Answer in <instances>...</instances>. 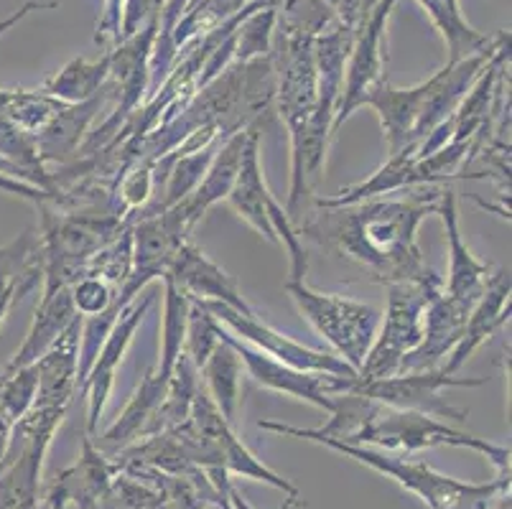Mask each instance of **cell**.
<instances>
[{"instance_id":"cell-6","label":"cell","mask_w":512,"mask_h":509,"mask_svg":"<svg viewBox=\"0 0 512 509\" xmlns=\"http://www.w3.org/2000/svg\"><path fill=\"white\" fill-rule=\"evenodd\" d=\"M156 36L158 16L151 18L141 31H136L110 49V79L107 82L113 84L118 107L107 115V120L95 133L87 135V140L79 148V158H95L113 146L115 135L120 133L125 120L146 102L148 92H151V54Z\"/></svg>"},{"instance_id":"cell-35","label":"cell","mask_w":512,"mask_h":509,"mask_svg":"<svg viewBox=\"0 0 512 509\" xmlns=\"http://www.w3.org/2000/svg\"><path fill=\"white\" fill-rule=\"evenodd\" d=\"M123 3L125 0H105V3H102L105 8H102V16L100 21H97V34H95L97 44H110V49H113V46L120 41Z\"/></svg>"},{"instance_id":"cell-11","label":"cell","mask_w":512,"mask_h":509,"mask_svg":"<svg viewBox=\"0 0 512 509\" xmlns=\"http://www.w3.org/2000/svg\"><path fill=\"white\" fill-rule=\"evenodd\" d=\"M189 423H192L194 431L207 441V446L212 448L214 456H217L220 469L225 471L230 479L232 476H245V479H253V482H263L273 489H281L286 497H301L299 489L293 487L291 482H286L281 474H276L271 466L263 464V461L237 438V433L232 431V423L220 413V408L212 403V398L207 395L204 385H199L197 395H194Z\"/></svg>"},{"instance_id":"cell-29","label":"cell","mask_w":512,"mask_h":509,"mask_svg":"<svg viewBox=\"0 0 512 509\" xmlns=\"http://www.w3.org/2000/svg\"><path fill=\"white\" fill-rule=\"evenodd\" d=\"M278 13L273 8H255L235 28V62H250L271 54Z\"/></svg>"},{"instance_id":"cell-13","label":"cell","mask_w":512,"mask_h":509,"mask_svg":"<svg viewBox=\"0 0 512 509\" xmlns=\"http://www.w3.org/2000/svg\"><path fill=\"white\" fill-rule=\"evenodd\" d=\"M469 311H472V306H467L459 298L449 296L441 288L431 298L426 314H423L421 342H418V347L411 354H406L398 375H403V372L439 370V364L449 359V354L454 352L459 339H462Z\"/></svg>"},{"instance_id":"cell-31","label":"cell","mask_w":512,"mask_h":509,"mask_svg":"<svg viewBox=\"0 0 512 509\" xmlns=\"http://www.w3.org/2000/svg\"><path fill=\"white\" fill-rule=\"evenodd\" d=\"M220 336H217V321L207 314V308L202 303L192 301L189 308V319H186V339H184V354L189 362L202 370L212 349L217 347Z\"/></svg>"},{"instance_id":"cell-1","label":"cell","mask_w":512,"mask_h":509,"mask_svg":"<svg viewBox=\"0 0 512 509\" xmlns=\"http://www.w3.org/2000/svg\"><path fill=\"white\" fill-rule=\"evenodd\" d=\"M441 186H426L408 199L377 196L347 207H316L293 227L337 258L355 263L375 283L418 280L431 273L421 258L418 227L439 209Z\"/></svg>"},{"instance_id":"cell-15","label":"cell","mask_w":512,"mask_h":509,"mask_svg":"<svg viewBox=\"0 0 512 509\" xmlns=\"http://www.w3.org/2000/svg\"><path fill=\"white\" fill-rule=\"evenodd\" d=\"M118 471L120 469L113 456L100 451L95 438L85 433L77 464L57 476V482L51 484L44 502L51 509H95L100 494L105 492L107 484L113 482Z\"/></svg>"},{"instance_id":"cell-34","label":"cell","mask_w":512,"mask_h":509,"mask_svg":"<svg viewBox=\"0 0 512 509\" xmlns=\"http://www.w3.org/2000/svg\"><path fill=\"white\" fill-rule=\"evenodd\" d=\"M161 6H164V0H125L123 21H120V41L141 31L151 18L161 13Z\"/></svg>"},{"instance_id":"cell-4","label":"cell","mask_w":512,"mask_h":509,"mask_svg":"<svg viewBox=\"0 0 512 509\" xmlns=\"http://www.w3.org/2000/svg\"><path fill=\"white\" fill-rule=\"evenodd\" d=\"M383 324L377 326L375 342L360 367V380H385L400 372V364L418 347L423 334V314L444 280L431 270L418 280L388 283Z\"/></svg>"},{"instance_id":"cell-3","label":"cell","mask_w":512,"mask_h":509,"mask_svg":"<svg viewBox=\"0 0 512 509\" xmlns=\"http://www.w3.org/2000/svg\"><path fill=\"white\" fill-rule=\"evenodd\" d=\"M321 446L332 448L347 459L370 466L377 474L398 482L406 492L416 494L428 509H487L500 494L510 492V476H497L487 484H467L444 476L423 461L390 456L370 446H347L337 441H321Z\"/></svg>"},{"instance_id":"cell-18","label":"cell","mask_w":512,"mask_h":509,"mask_svg":"<svg viewBox=\"0 0 512 509\" xmlns=\"http://www.w3.org/2000/svg\"><path fill=\"white\" fill-rule=\"evenodd\" d=\"M510 288V270H495L490 275V283H487L479 301L469 311L462 339H459L456 349L449 354L444 367H441L446 375H456V372L462 370L464 364L469 362V357L484 342H490L492 336L510 321Z\"/></svg>"},{"instance_id":"cell-27","label":"cell","mask_w":512,"mask_h":509,"mask_svg":"<svg viewBox=\"0 0 512 509\" xmlns=\"http://www.w3.org/2000/svg\"><path fill=\"white\" fill-rule=\"evenodd\" d=\"M67 102L57 100V97L46 95L44 90H8L0 87V115L11 120L18 128L29 130V133H39L54 115H57Z\"/></svg>"},{"instance_id":"cell-28","label":"cell","mask_w":512,"mask_h":509,"mask_svg":"<svg viewBox=\"0 0 512 509\" xmlns=\"http://www.w3.org/2000/svg\"><path fill=\"white\" fill-rule=\"evenodd\" d=\"M95 509H169V502L148 482L118 471L100 494Z\"/></svg>"},{"instance_id":"cell-16","label":"cell","mask_w":512,"mask_h":509,"mask_svg":"<svg viewBox=\"0 0 512 509\" xmlns=\"http://www.w3.org/2000/svg\"><path fill=\"white\" fill-rule=\"evenodd\" d=\"M436 214L444 222L446 250H449V278L444 283V293L459 298L467 306H474L479 296L490 283L492 268L472 255V250L464 242L462 230H459V209H456V191L451 186H441L439 209Z\"/></svg>"},{"instance_id":"cell-33","label":"cell","mask_w":512,"mask_h":509,"mask_svg":"<svg viewBox=\"0 0 512 509\" xmlns=\"http://www.w3.org/2000/svg\"><path fill=\"white\" fill-rule=\"evenodd\" d=\"M39 235L26 230L11 240L8 245L0 247V278H11L21 275L39 263Z\"/></svg>"},{"instance_id":"cell-38","label":"cell","mask_w":512,"mask_h":509,"mask_svg":"<svg viewBox=\"0 0 512 509\" xmlns=\"http://www.w3.org/2000/svg\"><path fill=\"white\" fill-rule=\"evenodd\" d=\"M227 499H230L232 509H253V507H250V504H248V499L242 497L240 489H237L235 484H230V489H227Z\"/></svg>"},{"instance_id":"cell-40","label":"cell","mask_w":512,"mask_h":509,"mask_svg":"<svg viewBox=\"0 0 512 509\" xmlns=\"http://www.w3.org/2000/svg\"><path fill=\"white\" fill-rule=\"evenodd\" d=\"M36 509H51V507H49V504L44 502V499H41V502H39V507H36Z\"/></svg>"},{"instance_id":"cell-25","label":"cell","mask_w":512,"mask_h":509,"mask_svg":"<svg viewBox=\"0 0 512 509\" xmlns=\"http://www.w3.org/2000/svg\"><path fill=\"white\" fill-rule=\"evenodd\" d=\"M202 375V385L212 403L220 408V413L227 420H235L237 405H240V377H242V362L237 357L235 349L220 339L212 354L207 357L204 367L199 370Z\"/></svg>"},{"instance_id":"cell-21","label":"cell","mask_w":512,"mask_h":509,"mask_svg":"<svg viewBox=\"0 0 512 509\" xmlns=\"http://www.w3.org/2000/svg\"><path fill=\"white\" fill-rule=\"evenodd\" d=\"M253 130L260 128H245L232 133L230 138H225L220 146L214 148L212 163H209L207 174H204L202 184L194 189L192 196H186L181 202V209L189 217V222L197 227L199 219L214 207V204L227 202L232 186H235L237 174L242 168V158H245V146H248V138Z\"/></svg>"},{"instance_id":"cell-10","label":"cell","mask_w":512,"mask_h":509,"mask_svg":"<svg viewBox=\"0 0 512 509\" xmlns=\"http://www.w3.org/2000/svg\"><path fill=\"white\" fill-rule=\"evenodd\" d=\"M398 0H380L370 11V16L355 28V41L349 51L347 69H344L342 97H339L337 118H334V133L342 128L344 120L352 118V112L360 110L372 87L383 82L385 64V36H388V21L393 16Z\"/></svg>"},{"instance_id":"cell-9","label":"cell","mask_w":512,"mask_h":509,"mask_svg":"<svg viewBox=\"0 0 512 509\" xmlns=\"http://www.w3.org/2000/svg\"><path fill=\"white\" fill-rule=\"evenodd\" d=\"M217 336L225 339V342L235 349L242 367L248 370V375L253 377L260 387H265V390L271 392H281V395H288V398L304 400V403L314 405V408L324 410V413H332L334 395H339V392H352L357 377H360L319 375V372L293 370L288 364L278 362V359L258 352V349L250 347V344L240 342L237 336H232L230 331L222 329L220 324H217Z\"/></svg>"},{"instance_id":"cell-24","label":"cell","mask_w":512,"mask_h":509,"mask_svg":"<svg viewBox=\"0 0 512 509\" xmlns=\"http://www.w3.org/2000/svg\"><path fill=\"white\" fill-rule=\"evenodd\" d=\"M107 79H110V51L97 59H85V56L72 59L67 67L46 79L41 90L67 105H77V102H87L100 95Z\"/></svg>"},{"instance_id":"cell-32","label":"cell","mask_w":512,"mask_h":509,"mask_svg":"<svg viewBox=\"0 0 512 509\" xmlns=\"http://www.w3.org/2000/svg\"><path fill=\"white\" fill-rule=\"evenodd\" d=\"M69 293H72L74 308H77V314L82 316V319L105 314V311L115 308V298H118V288L110 286L107 280L90 273L82 275V278L69 288ZM115 311H118V308H115ZM118 314H123V311H118Z\"/></svg>"},{"instance_id":"cell-23","label":"cell","mask_w":512,"mask_h":509,"mask_svg":"<svg viewBox=\"0 0 512 509\" xmlns=\"http://www.w3.org/2000/svg\"><path fill=\"white\" fill-rule=\"evenodd\" d=\"M166 387H169V377L161 375L156 367L148 370L146 375H143L141 385L133 392L130 403L125 405V410L120 413V418L115 420L113 426L107 428L102 436H95L100 451H105L107 456H113L118 454V451H123L125 446H130L133 441H138V438L143 436V431H146L148 420H151L153 413L158 410V405L164 403Z\"/></svg>"},{"instance_id":"cell-19","label":"cell","mask_w":512,"mask_h":509,"mask_svg":"<svg viewBox=\"0 0 512 509\" xmlns=\"http://www.w3.org/2000/svg\"><path fill=\"white\" fill-rule=\"evenodd\" d=\"M428 82L413 84V87H393L388 79L372 87L365 97L362 107H372L383 125L385 143H388V156L400 153L403 148H416V125L421 120L423 105H426Z\"/></svg>"},{"instance_id":"cell-26","label":"cell","mask_w":512,"mask_h":509,"mask_svg":"<svg viewBox=\"0 0 512 509\" xmlns=\"http://www.w3.org/2000/svg\"><path fill=\"white\" fill-rule=\"evenodd\" d=\"M164 280V326H161V359H158L156 370L164 377H171L174 364L184 354L186 339V319H189V308L192 298L181 293L171 278Z\"/></svg>"},{"instance_id":"cell-7","label":"cell","mask_w":512,"mask_h":509,"mask_svg":"<svg viewBox=\"0 0 512 509\" xmlns=\"http://www.w3.org/2000/svg\"><path fill=\"white\" fill-rule=\"evenodd\" d=\"M207 308V314L212 316L222 329L237 336L240 342L250 344L258 352L268 354V357L278 359V362L288 364L293 370L301 372H319V375H339V377H357V372L349 367L344 359H339L334 352H324V349L306 347V344L296 342L283 331L273 329L271 324L258 319V314H240L235 308L225 306L217 301H197Z\"/></svg>"},{"instance_id":"cell-30","label":"cell","mask_w":512,"mask_h":509,"mask_svg":"<svg viewBox=\"0 0 512 509\" xmlns=\"http://www.w3.org/2000/svg\"><path fill=\"white\" fill-rule=\"evenodd\" d=\"M36 390H39L36 364L0 375V410L6 413V418L11 420L13 426L29 413V408L36 400Z\"/></svg>"},{"instance_id":"cell-36","label":"cell","mask_w":512,"mask_h":509,"mask_svg":"<svg viewBox=\"0 0 512 509\" xmlns=\"http://www.w3.org/2000/svg\"><path fill=\"white\" fill-rule=\"evenodd\" d=\"M51 8H57V3H34V0H29V3H23V6L18 8V11H13L11 16L0 18V36L6 34V31H11V28L16 26V23H21L23 18L29 16L31 11H51Z\"/></svg>"},{"instance_id":"cell-20","label":"cell","mask_w":512,"mask_h":509,"mask_svg":"<svg viewBox=\"0 0 512 509\" xmlns=\"http://www.w3.org/2000/svg\"><path fill=\"white\" fill-rule=\"evenodd\" d=\"M273 194L268 191L263 176V163H260V130H253L245 146V158H242V168L237 174L235 186H232L227 204L237 212V217L253 227L258 235L265 240L278 245L276 230L271 224V207H273Z\"/></svg>"},{"instance_id":"cell-2","label":"cell","mask_w":512,"mask_h":509,"mask_svg":"<svg viewBox=\"0 0 512 509\" xmlns=\"http://www.w3.org/2000/svg\"><path fill=\"white\" fill-rule=\"evenodd\" d=\"M355 446H370L377 451H385V454L406 456L436 446L469 448V451L487 456L497 469V476H510V448L490 443L487 438L469 436V433L449 426L446 420L418 413V410L388 408V405L377 403L375 413L362 426Z\"/></svg>"},{"instance_id":"cell-8","label":"cell","mask_w":512,"mask_h":509,"mask_svg":"<svg viewBox=\"0 0 512 509\" xmlns=\"http://www.w3.org/2000/svg\"><path fill=\"white\" fill-rule=\"evenodd\" d=\"M487 377H456L446 375L444 370L426 372H403V375L385 377V380H360L357 377L352 392L370 398L380 405L400 410H418V413L434 415L446 423H462L467 420V410L454 408L441 398L446 387H482Z\"/></svg>"},{"instance_id":"cell-39","label":"cell","mask_w":512,"mask_h":509,"mask_svg":"<svg viewBox=\"0 0 512 509\" xmlns=\"http://www.w3.org/2000/svg\"><path fill=\"white\" fill-rule=\"evenodd\" d=\"M301 507V497H286V502L281 504V509H296Z\"/></svg>"},{"instance_id":"cell-5","label":"cell","mask_w":512,"mask_h":509,"mask_svg":"<svg viewBox=\"0 0 512 509\" xmlns=\"http://www.w3.org/2000/svg\"><path fill=\"white\" fill-rule=\"evenodd\" d=\"M286 293L316 334L334 349L339 359L360 372L372 342H375L380 311L355 298L324 293L311 288L306 280H288Z\"/></svg>"},{"instance_id":"cell-37","label":"cell","mask_w":512,"mask_h":509,"mask_svg":"<svg viewBox=\"0 0 512 509\" xmlns=\"http://www.w3.org/2000/svg\"><path fill=\"white\" fill-rule=\"evenodd\" d=\"M11 433H13V423L6 418V413L0 410V459L6 456L8 443H11Z\"/></svg>"},{"instance_id":"cell-22","label":"cell","mask_w":512,"mask_h":509,"mask_svg":"<svg viewBox=\"0 0 512 509\" xmlns=\"http://www.w3.org/2000/svg\"><path fill=\"white\" fill-rule=\"evenodd\" d=\"M77 308H74L72 293L69 288H41V301L36 303L34 321L29 326V334L18 347L16 357L8 362L6 372L21 370L34 364L51 344L57 342L69 324L77 319Z\"/></svg>"},{"instance_id":"cell-12","label":"cell","mask_w":512,"mask_h":509,"mask_svg":"<svg viewBox=\"0 0 512 509\" xmlns=\"http://www.w3.org/2000/svg\"><path fill=\"white\" fill-rule=\"evenodd\" d=\"M153 301H156V296L143 291L136 301H130L128 306L123 308V314L118 316V321H115L110 334H107L95 364L90 367V372H87V377L82 380V385H79L82 395L87 398V436H97L105 405L107 400H110V395H113L115 375H118L120 362H123V357L128 354L130 344H133V336H136L138 326L143 324V316L148 314V308L153 306Z\"/></svg>"},{"instance_id":"cell-17","label":"cell","mask_w":512,"mask_h":509,"mask_svg":"<svg viewBox=\"0 0 512 509\" xmlns=\"http://www.w3.org/2000/svg\"><path fill=\"white\" fill-rule=\"evenodd\" d=\"M115 100L113 84L107 82L105 90L97 97L87 102H77V105H64L62 110L36 133V148H39V158L46 168L49 163H57L59 168L69 166L79 158V148L90 135L92 123H95L97 112Z\"/></svg>"},{"instance_id":"cell-14","label":"cell","mask_w":512,"mask_h":509,"mask_svg":"<svg viewBox=\"0 0 512 509\" xmlns=\"http://www.w3.org/2000/svg\"><path fill=\"white\" fill-rule=\"evenodd\" d=\"M166 278L174 280L176 288L186 293L192 301H217L235 308L240 314H255L250 303L242 298L235 278L222 265L214 263L207 252L194 245L192 240H186L176 250Z\"/></svg>"}]
</instances>
